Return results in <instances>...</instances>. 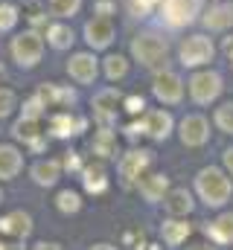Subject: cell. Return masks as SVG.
I'll return each mask as SVG.
<instances>
[{"instance_id": "6da1fadb", "label": "cell", "mask_w": 233, "mask_h": 250, "mask_svg": "<svg viewBox=\"0 0 233 250\" xmlns=\"http://www.w3.org/2000/svg\"><path fill=\"white\" fill-rule=\"evenodd\" d=\"M195 195L201 198L204 207H210V209H222V207L231 201L233 184H231V178H228L222 169H216V166H204V169L195 175Z\"/></svg>"}, {"instance_id": "7a4b0ae2", "label": "cell", "mask_w": 233, "mask_h": 250, "mask_svg": "<svg viewBox=\"0 0 233 250\" xmlns=\"http://www.w3.org/2000/svg\"><path fill=\"white\" fill-rule=\"evenodd\" d=\"M225 84H222V76L213 73V70H201L189 79V96L195 105H210L222 96Z\"/></svg>"}, {"instance_id": "3957f363", "label": "cell", "mask_w": 233, "mask_h": 250, "mask_svg": "<svg viewBox=\"0 0 233 250\" xmlns=\"http://www.w3.org/2000/svg\"><path fill=\"white\" fill-rule=\"evenodd\" d=\"M41 53H44V41L38 32H23L18 38H12V59L18 62V67L23 70H32L35 64L41 62Z\"/></svg>"}, {"instance_id": "277c9868", "label": "cell", "mask_w": 233, "mask_h": 250, "mask_svg": "<svg viewBox=\"0 0 233 250\" xmlns=\"http://www.w3.org/2000/svg\"><path fill=\"white\" fill-rule=\"evenodd\" d=\"M166 53H169V47L158 35H137L131 41V56L143 64V67H158V64L166 59Z\"/></svg>"}, {"instance_id": "5b68a950", "label": "cell", "mask_w": 233, "mask_h": 250, "mask_svg": "<svg viewBox=\"0 0 233 250\" xmlns=\"http://www.w3.org/2000/svg\"><path fill=\"white\" fill-rule=\"evenodd\" d=\"M152 160H155V157H152V151H146V148H134V151L122 154V160H119V178H122V184H125V187L140 184V181L146 178Z\"/></svg>"}, {"instance_id": "8992f818", "label": "cell", "mask_w": 233, "mask_h": 250, "mask_svg": "<svg viewBox=\"0 0 233 250\" xmlns=\"http://www.w3.org/2000/svg\"><path fill=\"white\" fill-rule=\"evenodd\" d=\"M181 64L184 67H201V64L213 62V41L210 38H204V35H189V38H184L181 41Z\"/></svg>"}, {"instance_id": "52a82bcc", "label": "cell", "mask_w": 233, "mask_h": 250, "mask_svg": "<svg viewBox=\"0 0 233 250\" xmlns=\"http://www.w3.org/2000/svg\"><path fill=\"white\" fill-rule=\"evenodd\" d=\"M178 137L184 146L189 148H201L207 140H210V123L201 117V114H186L181 125H178Z\"/></svg>"}, {"instance_id": "ba28073f", "label": "cell", "mask_w": 233, "mask_h": 250, "mask_svg": "<svg viewBox=\"0 0 233 250\" xmlns=\"http://www.w3.org/2000/svg\"><path fill=\"white\" fill-rule=\"evenodd\" d=\"M119 105H122V99H119V93L114 87H105L93 96V120L99 123V128H111L116 123Z\"/></svg>"}, {"instance_id": "9c48e42d", "label": "cell", "mask_w": 233, "mask_h": 250, "mask_svg": "<svg viewBox=\"0 0 233 250\" xmlns=\"http://www.w3.org/2000/svg\"><path fill=\"white\" fill-rule=\"evenodd\" d=\"M152 93H155V99L163 102V105H178V102L184 99V82H181L178 73L163 70V73L155 76V82H152Z\"/></svg>"}, {"instance_id": "30bf717a", "label": "cell", "mask_w": 233, "mask_h": 250, "mask_svg": "<svg viewBox=\"0 0 233 250\" xmlns=\"http://www.w3.org/2000/svg\"><path fill=\"white\" fill-rule=\"evenodd\" d=\"M161 12L169 26H186L201 12V0H163Z\"/></svg>"}, {"instance_id": "8fae6325", "label": "cell", "mask_w": 233, "mask_h": 250, "mask_svg": "<svg viewBox=\"0 0 233 250\" xmlns=\"http://www.w3.org/2000/svg\"><path fill=\"white\" fill-rule=\"evenodd\" d=\"M85 41H88V47H93V50H105V47H111V41H114V23H111V18H93V21H88L85 23Z\"/></svg>"}, {"instance_id": "7c38bea8", "label": "cell", "mask_w": 233, "mask_h": 250, "mask_svg": "<svg viewBox=\"0 0 233 250\" xmlns=\"http://www.w3.org/2000/svg\"><path fill=\"white\" fill-rule=\"evenodd\" d=\"M96 73H99V67H96L93 53H76L67 62V76L73 82H79V84H93L96 82Z\"/></svg>"}, {"instance_id": "4fadbf2b", "label": "cell", "mask_w": 233, "mask_h": 250, "mask_svg": "<svg viewBox=\"0 0 233 250\" xmlns=\"http://www.w3.org/2000/svg\"><path fill=\"white\" fill-rule=\"evenodd\" d=\"M32 215L29 212H23V209H15V212H9V215H3L0 218V233L3 236H12V239H18V242H23V239H29L32 236Z\"/></svg>"}, {"instance_id": "5bb4252c", "label": "cell", "mask_w": 233, "mask_h": 250, "mask_svg": "<svg viewBox=\"0 0 233 250\" xmlns=\"http://www.w3.org/2000/svg\"><path fill=\"white\" fill-rule=\"evenodd\" d=\"M163 209H166L172 218H186V215H192V209H195L192 192H189L186 187L169 189V192L163 195Z\"/></svg>"}, {"instance_id": "9a60e30c", "label": "cell", "mask_w": 233, "mask_h": 250, "mask_svg": "<svg viewBox=\"0 0 233 250\" xmlns=\"http://www.w3.org/2000/svg\"><path fill=\"white\" fill-rule=\"evenodd\" d=\"M85 128H88V120L76 117L70 111H58V114L50 117V134L53 137H79Z\"/></svg>"}, {"instance_id": "2e32d148", "label": "cell", "mask_w": 233, "mask_h": 250, "mask_svg": "<svg viewBox=\"0 0 233 250\" xmlns=\"http://www.w3.org/2000/svg\"><path fill=\"white\" fill-rule=\"evenodd\" d=\"M143 125H146V137H152V140H158V143H163L169 134H172V114L169 111H146V117H143Z\"/></svg>"}, {"instance_id": "e0dca14e", "label": "cell", "mask_w": 233, "mask_h": 250, "mask_svg": "<svg viewBox=\"0 0 233 250\" xmlns=\"http://www.w3.org/2000/svg\"><path fill=\"white\" fill-rule=\"evenodd\" d=\"M12 134L15 140H23L29 148H41L44 140H41V120L38 117H21L18 123L12 125Z\"/></svg>"}, {"instance_id": "ac0fdd59", "label": "cell", "mask_w": 233, "mask_h": 250, "mask_svg": "<svg viewBox=\"0 0 233 250\" xmlns=\"http://www.w3.org/2000/svg\"><path fill=\"white\" fill-rule=\"evenodd\" d=\"M29 178L44 189L56 187L58 178H61V160H35L29 166Z\"/></svg>"}, {"instance_id": "d6986e66", "label": "cell", "mask_w": 233, "mask_h": 250, "mask_svg": "<svg viewBox=\"0 0 233 250\" xmlns=\"http://www.w3.org/2000/svg\"><path fill=\"white\" fill-rule=\"evenodd\" d=\"M189 224H186V218H166L163 224H161V239H163V245L166 248H181L186 239H189Z\"/></svg>"}, {"instance_id": "ffe728a7", "label": "cell", "mask_w": 233, "mask_h": 250, "mask_svg": "<svg viewBox=\"0 0 233 250\" xmlns=\"http://www.w3.org/2000/svg\"><path fill=\"white\" fill-rule=\"evenodd\" d=\"M140 195H143V201H149V204H161L163 201V195L169 192V178L163 175V172H158V175H146L140 184Z\"/></svg>"}, {"instance_id": "44dd1931", "label": "cell", "mask_w": 233, "mask_h": 250, "mask_svg": "<svg viewBox=\"0 0 233 250\" xmlns=\"http://www.w3.org/2000/svg\"><path fill=\"white\" fill-rule=\"evenodd\" d=\"M21 169H23V154L15 146L3 143L0 146V181H15Z\"/></svg>"}, {"instance_id": "7402d4cb", "label": "cell", "mask_w": 233, "mask_h": 250, "mask_svg": "<svg viewBox=\"0 0 233 250\" xmlns=\"http://www.w3.org/2000/svg\"><path fill=\"white\" fill-rule=\"evenodd\" d=\"M38 96L44 99L47 108H70L76 102V90L73 87H61V84H41Z\"/></svg>"}, {"instance_id": "603a6c76", "label": "cell", "mask_w": 233, "mask_h": 250, "mask_svg": "<svg viewBox=\"0 0 233 250\" xmlns=\"http://www.w3.org/2000/svg\"><path fill=\"white\" fill-rule=\"evenodd\" d=\"M204 233L210 236L213 245H233V212L216 215V218L204 227Z\"/></svg>"}, {"instance_id": "cb8c5ba5", "label": "cell", "mask_w": 233, "mask_h": 250, "mask_svg": "<svg viewBox=\"0 0 233 250\" xmlns=\"http://www.w3.org/2000/svg\"><path fill=\"white\" fill-rule=\"evenodd\" d=\"M82 187H85V192H91V195H102L108 189V172H105V166L102 163L85 166L82 169Z\"/></svg>"}, {"instance_id": "d4e9b609", "label": "cell", "mask_w": 233, "mask_h": 250, "mask_svg": "<svg viewBox=\"0 0 233 250\" xmlns=\"http://www.w3.org/2000/svg\"><path fill=\"white\" fill-rule=\"evenodd\" d=\"M91 148H93V154H96V157H102V160L114 157V151H116V134L111 131V128H99V131L93 134Z\"/></svg>"}, {"instance_id": "484cf974", "label": "cell", "mask_w": 233, "mask_h": 250, "mask_svg": "<svg viewBox=\"0 0 233 250\" xmlns=\"http://www.w3.org/2000/svg\"><path fill=\"white\" fill-rule=\"evenodd\" d=\"M204 26L207 29H228L233 26V6L231 3H219L204 15Z\"/></svg>"}, {"instance_id": "4316f807", "label": "cell", "mask_w": 233, "mask_h": 250, "mask_svg": "<svg viewBox=\"0 0 233 250\" xmlns=\"http://www.w3.org/2000/svg\"><path fill=\"white\" fill-rule=\"evenodd\" d=\"M56 209L64 212V215H76L82 209V195L73 192V189H61L56 195Z\"/></svg>"}, {"instance_id": "83f0119b", "label": "cell", "mask_w": 233, "mask_h": 250, "mask_svg": "<svg viewBox=\"0 0 233 250\" xmlns=\"http://www.w3.org/2000/svg\"><path fill=\"white\" fill-rule=\"evenodd\" d=\"M47 41H50L53 50H67V47L73 44V29L64 26V23H53V26L47 29Z\"/></svg>"}, {"instance_id": "f1b7e54d", "label": "cell", "mask_w": 233, "mask_h": 250, "mask_svg": "<svg viewBox=\"0 0 233 250\" xmlns=\"http://www.w3.org/2000/svg\"><path fill=\"white\" fill-rule=\"evenodd\" d=\"M128 73V62H125V56H108L105 59V76L111 79V82H116V79H122Z\"/></svg>"}, {"instance_id": "f546056e", "label": "cell", "mask_w": 233, "mask_h": 250, "mask_svg": "<svg viewBox=\"0 0 233 250\" xmlns=\"http://www.w3.org/2000/svg\"><path fill=\"white\" fill-rule=\"evenodd\" d=\"M82 9V0H50V12L58 18H73Z\"/></svg>"}, {"instance_id": "4dcf8cb0", "label": "cell", "mask_w": 233, "mask_h": 250, "mask_svg": "<svg viewBox=\"0 0 233 250\" xmlns=\"http://www.w3.org/2000/svg\"><path fill=\"white\" fill-rule=\"evenodd\" d=\"M216 125H219V131L233 134V102H225L216 108Z\"/></svg>"}, {"instance_id": "1f68e13d", "label": "cell", "mask_w": 233, "mask_h": 250, "mask_svg": "<svg viewBox=\"0 0 233 250\" xmlns=\"http://www.w3.org/2000/svg\"><path fill=\"white\" fill-rule=\"evenodd\" d=\"M18 9L12 6V3H0V32H9L15 23H18Z\"/></svg>"}, {"instance_id": "d6a6232c", "label": "cell", "mask_w": 233, "mask_h": 250, "mask_svg": "<svg viewBox=\"0 0 233 250\" xmlns=\"http://www.w3.org/2000/svg\"><path fill=\"white\" fill-rule=\"evenodd\" d=\"M15 108H18V96H15V90L0 87V120L12 117V111H15Z\"/></svg>"}, {"instance_id": "836d02e7", "label": "cell", "mask_w": 233, "mask_h": 250, "mask_svg": "<svg viewBox=\"0 0 233 250\" xmlns=\"http://www.w3.org/2000/svg\"><path fill=\"white\" fill-rule=\"evenodd\" d=\"M44 111H47V105H44V99H41L38 93H35L32 99H26V102H23V117H38V120H41V117H44Z\"/></svg>"}, {"instance_id": "e575fe53", "label": "cell", "mask_w": 233, "mask_h": 250, "mask_svg": "<svg viewBox=\"0 0 233 250\" xmlns=\"http://www.w3.org/2000/svg\"><path fill=\"white\" fill-rule=\"evenodd\" d=\"M155 3H158V0H128V12H131L134 18H146Z\"/></svg>"}, {"instance_id": "d590c367", "label": "cell", "mask_w": 233, "mask_h": 250, "mask_svg": "<svg viewBox=\"0 0 233 250\" xmlns=\"http://www.w3.org/2000/svg\"><path fill=\"white\" fill-rule=\"evenodd\" d=\"M122 108L128 114H146V99L143 96H128V99H122Z\"/></svg>"}, {"instance_id": "8d00e7d4", "label": "cell", "mask_w": 233, "mask_h": 250, "mask_svg": "<svg viewBox=\"0 0 233 250\" xmlns=\"http://www.w3.org/2000/svg\"><path fill=\"white\" fill-rule=\"evenodd\" d=\"M61 169H67V172H82V160H79V154H76V151H67L64 160H61Z\"/></svg>"}, {"instance_id": "74e56055", "label": "cell", "mask_w": 233, "mask_h": 250, "mask_svg": "<svg viewBox=\"0 0 233 250\" xmlns=\"http://www.w3.org/2000/svg\"><path fill=\"white\" fill-rule=\"evenodd\" d=\"M125 137H128V140H137V137H146V125H143V123H131L128 128H125Z\"/></svg>"}, {"instance_id": "f35d334b", "label": "cell", "mask_w": 233, "mask_h": 250, "mask_svg": "<svg viewBox=\"0 0 233 250\" xmlns=\"http://www.w3.org/2000/svg\"><path fill=\"white\" fill-rule=\"evenodd\" d=\"M111 12H114V3H111V0H99V3H96V15H102V18H108Z\"/></svg>"}, {"instance_id": "ab89813d", "label": "cell", "mask_w": 233, "mask_h": 250, "mask_svg": "<svg viewBox=\"0 0 233 250\" xmlns=\"http://www.w3.org/2000/svg\"><path fill=\"white\" fill-rule=\"evenodd\" d=\"M222 163H225V172H228V175H233V146H231V148H225Z\"/></svg>"}, {"instance_id": "60d3db41", "label": "cell", "mask_w": 233, "mask_h": 250, "mask_svg": "<svg viewBox=\"0 0 233 250\" xmlns=\"http://www.w3.org/2000/svg\"><path fill=\"white\" fill-rule=\"evenodd\" d=\"M32 250H64V248H61L58 242H35Z\"/></svg>"}, {"instance_id": "b9f144b4", "label": "cell", "mask_w": 233, "mask_h": 250, "mask_svg": "<svg viewBox=\"0 0 233 250\" xmlns=\"http://www.w3.org/2000/svg\"><path fill=\"white\" fill-rule=\"evenodd\" d=\"M186 250H216V245L213 242H195V245H189Z\"/></svg>"}, {"instance_id": "7bdbcfd3", "label": "cell", "mask_w": 233, "mask_h": 250, "mask_svg": "<svg viewBox=\"0 0 233 250\" xmlns=\"http://www.w3.org/2000/svg\"><path fill=\"white\" fill-rule=\"evenodd\" d=\"M88 250H116L114 245H108V242H99V245H91Z\"/></svg>"}, {"instance_id": "ee69618b", "label": "cell", "mask_w": 233, "mask_h": 250, "mask_svg": "<svg viewBox=\"0 0 233 250\" xmlns=\"http://www.w3.org/2000/svg\"><path fill=\"white\" fill-rule=\"evenodd\" d=\"M3 76H6V67H3V64H0V79H3Z\"/></svg>"}, {"instance_id": "f6af8a7d", "label": "cell", "mask_w": 233, "mask_h": 250, "mask_svg": "<svg viewBox=\"0 0 233 250\" xmlns=\"http://www.w3.org/2000/svg\"><path fill=\"white\" fill-rule=\"evenodd\" d=\"M0 250H9V245H6V242H0Z\"/></svg>"}, {"instance_id": "bcb514c9", "label": "cell", "mask_w": 233, "mask_h": 250, "mask_svg": "<svg viewBox=\"0 0 233 250\" xmlns=\"http://www.w3.org/2000/svg\"><path fill=\"white\" fill-rule=\"evenodd\" d=\"M0 204H3V189H0Z\"/></svg>"}, {"instance_id": "7dc6e473", "label": "cell", "mask_w": 233, "mask_h": 250, "mask_svg": "<svg viewBox=\"0 0 233 250\" xmlns=\"http://www.w3.org/2000/svg\"><path fill=\"white\" fill-rule=\"evenodd\" d=\"M231 64H233V50H231Z\"/></svg>"}]
</instances>
